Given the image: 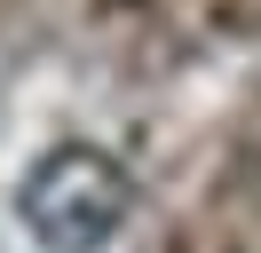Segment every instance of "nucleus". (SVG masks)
<instances>
[{
	"label": "nucleus",
	"instance_id": "nucleus-1",
	"mask_svg": "<svg viewBox=\"0 0 261 253\" xmlns=\"http://www.w3.org/2000/svg\"><path fill=\"white\" fill-rule=\"evenodd\" d=\"M135 214V174L95 142H56L16 182V221L40 253H103Z\"/></svg>",
	"mask_w": 261,
	"mask_h": 253
}]
</instances>
